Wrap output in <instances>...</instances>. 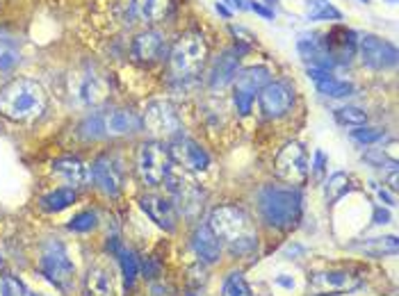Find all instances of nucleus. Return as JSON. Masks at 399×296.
Wrapping results in <instances>:
<instances>
[{"instance_id":"f257e3e1","label":"nucleus","mask_w":399,"mask_h":296,"mask_svg":"<svg viewBox=\"0 0 399 296\" xmlns=\"http://www.w3.org/2000/svg\"><path fill=\"white\" fill-rule=\"evenodd\" d=\"M48 107L46 89L30 78L9 80L0 87V114L14 124H30L37 121Z\"/></svg>"},{"instance_id":"f03ea898","label":"nucleus","mask_w":399,"mask_h":296,"mask_svg":"<svg viewBox=\"0 0 399 296\" xmlns=\"http://www.w3.org/2000/svg\"><path fill=\"white\" fill-rule=\"evenodd\" d=\"M258 212L272 228L290 230L301 221V191L294 185H267L258 191Z\"/></svg>"},{"instance_id":"7ed1b4c3","label":"nucleus","mask_w":399,"mask_h":296,"mask_svg":"<svg viewBox=\"0 0 399 296\" xmlns=\"http://www.w3.org/2000/svg\"><path fill=\"white\" fill-rule=\"evenodd\" d=\"M208 226L221 239V244L226 242L235 253H247L258 244V235H255L251 217L235 206H221L212 210Z\"/></svg>"},{"instance_id":"20e7f679","label":"nucleus","mask_w":399,"mask_h":296,"mask_svg":"<svg viewBox=\"0 0 399 296\" xmlns=\"http://www.w3.org/2000/svg\"><path fill=\"white\" fill-rule=\"evenodd\" d=\"M37 269L39 273L44 276V278L57 288L62 294H71L76 288V264L71 262L66 249L62 247L59 242H48L44 251H42V258L37 262Z\"/></svg>"},{"instance_id":"39448f33","label":"nucleus","mask_w":399,"mask_h":296,"mask_svg":"<svg viewBox=\"0 0 399 296\" xmlns=\"http://www.w3.org/2000/svg\"><path fill=\"white\" fill-rule=\"evenodd\" d=\"M206 57H208V46H206L203 35L185 32L178 37L176 44H173L171 53H169V64L176 76L187 78V76H194L203 66Z\"/></svg>"},{"instance_id":"423d86ee","label":"nucleus","mask_w":399,"mask_h":296,"mask_svg":"<svg viewBox=\"0 0 399 296\" xmlns=\"http://www.w3.org/2000/svg\"><path fill=\"white\" fill-rule=\"evenodd\" d=\"M137 171L139 178L151 187H158L167 180L171 171V158L169 150L160 141H146L139 146L137 153Z\"/></svg>"},{"instance_id":"0eeeda50","label":"nucleus","mask_w":399,"mask_h":296,"mask_svg":"<svg viewBox=\"0 0 399 296\" xmlns=\"http://www.w3.org/2000/svg\"><path fill=\"white\" fill-rule=\"evenodd\" d=\"M141 126L153 139H173L180 135V119L169 100H153L141 114Z\"/></svg>"},{"instance_id":"6e6552de","label":"nucleus","mask_w":399,"mask_h":296,"mask_svg":"<svg viewBox=\"0 0 399 296\" xmlns=\"http://www.w3.org/2000/svg\"><path fill=\"white\" fill-rule=\"evenodd\" d=\"M235 107H238L240 114L247 117L251 107H253V100L258 96V91L270 83V69L267 66H249V69H242L238 76H235Z\"/></svg>"},{"instance_id":"1a4fd4ad","label":"nucleus","mask_w":399,"mask_h":296,"mask_svg":"<svg viewBox=\"0 0 399 296\" xmlns=\"http://www.w3.org/2000/svg\"><path fill=\"white\" fill-rule=\"evenodd\" d=\"M274 171L281 180L292 182V185H299V182H303L311 173L308 153H306V148L301 144L290 141V144H285L279 150V155H276Z\"/></svg>"},{"instance_id":"9d476101","label":"nucleus","mask_w":399,"mask_h":296,"mask_svg":"<svg viewBox=\"0 0 399 296\" xmlns=\"http://www.w3.org/2000/svg\"><path fill=\"white\" fill-rule=\"evenodd\" d=\"M167 187L173 196V208H178L185 217H197V212L203 206V194L199 189V185L194 182L192 178H187L185 173H176V171H169L167 176Z\"/></svg>"},{"instance_id":"9b49d317","label":"nucleus","mask_w":399,"mask_h":296,"mask_svg":"<svg viewBox=\"0 0 399 296\" xmlns=\"http://www.w3.org/2000/svg\"><path fill=\"white\" fill-rule=\"evenodd\" d=\"M105 98V85L91 69L76 71L71 76V100L80 107H94Z\"/></svg>"},{"instance_id":"f8f14e48","label":"nucleus","mask_w":399,"mask_h":296,"mask_svg":"<svg viewBox=\"0 0 399 296\" xmlns=\"http://www.w3.org/2000/svg\"><path fill=\"white\" fill-rule=\"evenodd\" d=\"M358 53H361L363 64L374 71H386L397 64V48L376 35H365L358 39Z\"/></svg>"},{"instance_id":"ddd939ff","label":"nucleus","mask_w":399,"mask_h":296,"mask_svg":"<svg viewBox=\"0 0 399 296\" xmlns=\"http://www.w3.org/2000/svg\"><path fill=\"white\" fill-rule=\"evenodd\" d=\"M169 150V158L185 169V171H206L210 167V155L201 144H197L190 137H173Z\"/></svg>"},{"instance_id":"4468645a","label":"nucleus","mask_w":399,"mask_h":296,"mask_svg":"<svg viewBox=\"0 0 399 296\" xmlns=\"http://www.w3.org/2000/svg\"><path fill=\"white\" fill-rule=\"evenodd\" d=\"M322 50L333 59V64H347L358 50V39L352 30H347L342 25L331 28L329 32L322 35L320 39Z\"/></svg>"},{"instance_id":"2eb2a0df","label":"nucleus","mask_w":399,"mask_h":296,"mask_svg":"<svg viewBox=\"0 0 399 296\" xmlns=\"http://www.w3.org/2000/svg\"><path fill=\"white\" fill-rule=\"evenodd\" d=\"M91 178H94L96 187L108 196H119L124 189V167L112 155H100L91 165Z\"/></svg>"},{"instance_id":"dca6fc26","label":"nucleus","mask_w":399,"mask_h":296,"mask_svg":"<svg viewBox=\"0 0 399 296\" xmlns=\"http://www.w3.org/2000/svg\"><path fill=\"white\" fill-rule=\"evenodd\" d=\"M258 103L262 114L267 119H279L283 114H288V109L294 103L292 89L285 83H270L258 91Z\"/></svg>"},{"instance_id":"f3484780","label":"nucleus","mask_w":399,"mask_h":296,"mask_svg":"<svg viewBox=\"0 0 399 296\" xmlns=\"http://www.w3.org/2000/svg\"><path fill=\"white\" fill-rule=\"evenodd\" d=\"M311 285L315 292L320 294H337V292H354L356 288H361L358 276L345 269H329V271H317L313 273Z\"/></svg>"},{"instance_id":"a211bd4d","label":"nucleus","mask_w":399,"mask_h":296,"mask_svg":"<svg viewBox=\"0 0 399 296\" xmlns=\"http://www.w3.org/2000/svg\"><path fill=\"white\" fill-rule=\"evenodd\" d=\"M139 208L146 212V217L156 223L158 228L173 232L176 230V221H178V214L176 208H173V203L165 196H156V194H146V196L139 199Z\"/></svg>"},{"instance_id":"6ab92c4d","label":"nucleus","mask_w":399,"mask_h":296,"mask_svg":"<svg viewBox=\"0 0 399 296\" xmlns=\"http://www.w3.org/2000/svg\"><path fill=\"white\" fill-rule=\"evenodd\" d=\"M85 296H119L115 273L105 264H94L85 276Z\"/></svg>"},{"instance_id":"aec40b11","label":"nucleus","mask_w":399,"mask_h":296,"mask_svg":"<svg viewBox=\"0 0 399 296\" xmlns=\"http://www.w3.org/2000/svg\"><path fill=\"white\" fill-rule=\"evenodd\" d=\"M308 78L315 83L317 91H320V94L326 96V98H347V96H352L356 91L352 83L333 78L331 71H324V69L308 66Z\"/></svg>"},{"instance_id":"412c9836","label":"nucleus","mask_w":399,"mask_h":296,"mask_svg":"<svg viewBox=\"0 0 399 296\" xmlns=\"http://www.w3.org/2000/svg\"><path fill=\"white\" fill-rule=\"evenodd\" d=\"M238 73H240V50H224L210 71V87L212 89L229 87Z\"/></svg>"},{"instance_id":"4be33fe9","label":"nucleus","mask_w":399,"mask_h":296,"mask_svg":"<svg viewBox=\"0 0 399 296\" xmlns=\"http://www.w3.org/2000/svg\"><path fill=\"white\" fill-rule=\"evenodd\" d=\"M221 247H224L221 239L212 232L210 226H199L197 230H194V235H192V249H194V253H197L199 258L203 262H208V264L219 262Z\"/></svg>"},{"instance_id":"5701e85b","label":"nucleus","mask_w":399,"mask_h":296,"mask_svg":"<svg viewBox=\"0 0 399 296\" xmlns=\"http://www.w3.org/2000/svg\"><path fill=\"white\" fill-rule=\"evenodd\" d=\"M162 50H165V39L156 30H146L132 39V57L139 62H156L162 57Z\"/></svg>"},{"instance_id":"b1692460","label":"nucleus","mask_w":399,"mask_h":296,"mask_svg":"<svg viewBox=\"0 0 399 296\" xmlns=\"http://www.w3.org/2000/svg\"><path fill=\"white\" fill-rule=\"evenodd\" d=\"M141 128V117L132 109H112L105 114V132L110 137H121V135H132Z\"/></svg>"},{"instance_id":"393cba45","label":"nucleus","mask_w":399,"mask_h":296,"mask_svg":"<svg viewBox=\"0 0 399 296\" xmlns=\"http://www.w3.org/2000/svg\"><path fill=\"white\" fill-rule=\"evenodd\" d=\"M53 173L57 176H62L66 182H71L74 187L78 185H87L91 180V169L85 165L83 160L78 158H62V160H55L53 162Z\"/></svg>"},{"instance_id":"a878e982","label":"nucleus","mask_w":399,"mask_h":296,"mask_svg":"<svg viewBox=\"0 0 399 296\" xmlns=\"http://www.w3.org/2000/svg\"><path fill=\"white\" fill-rule=\"evenodd\" d=\"M21 62V48L7 28H0V73H9Z\"/></svg>"},{"instance_id":"bb28decb","label":"nucleus","mask_w":399,"mask_h":296,"mask_svg":"<svg viewBox=\"0 0 399 296\" xmlns=\"http://www.w3.org/2000/svg\"><path fill=\"white\" fill-rule=\"evenodd\" d=\"M169 0H132V12L144 23H158L169 12Z\"/></svg>"},{"instance_id":"cd10ccee","label":"nucleus","mask_w":399,"mask_h":296,"mask_svg":"<svg viewBox=\"0 0 399 296\" xmlns=\"http://www.w3.org/2000/svg\"><path fill=\"white\" fill-rule=\"evenodd\" d=\"M76 199H78V194H76L74 187H57V189H53V191L44 194L42 201H39V203H42V208H44L46 212H62V210H66V208L74 206Z\"/></svg>"},{"instance_id":"c85d7f7f","label":"nucleus","mask_w":399,"mask_h":296,"mask_svg":"<svg viewBox=\"0 0 399 296\" xmlns=\"http://www.w3.org/2000/svg\"><path fill=\"white\" fill-rule=\"evenodd\" d=\"M356 249L365 255H370V258H386V255L397 253V237L395 235H388V237H372L363 244H358Z\"/></svg>"},{"instance_id":"c756f323","label":"nucleus","mask_w":399,"mask_h":296,"mask_svg":"<svg viewBox=\"0 0 399 296\" xmlns=\"http://www.w3.org/2000/svg\"><path fill=\"white\" fill-rule=\"evenodd\" d=\"M349 191H352V178L342 171L333 173V176H329V180L324 182V196L329 206H335V203Z\"/></svg>"},{"instance_id":"7c9ffc66","label":"nucleus","mask_w":399,"mask_h":296,"mask_svg":"<svg viewBox=\"0 0 399 296\" xmlns=\"http://www.w3.org/2000/svg\"><path fill=\"white\" fill-rule=\"evenodd\" d=\"M306 14H308V21H342V12L329 0H311Z\"/></svg>"},{"instance_id":"2f4dec72","label":"nucleus","mask_w":399,"mask_h":296,"mask_svg":"<svg viewBox=\"0 0 399 296\" xmlns=\"http://www.w3.org/2000/svg\"><path fill=\"white\" fill-rule=\"evenodd\" d=\"M115 253H117V258H119L121 271H124V280H126V285L130 288V285L135 283L137 273H139V264H137L135 253L128 251L126 247H121V244H115Z\"/></svg>"},{"instance_id":"473e14b6","label":"nucleus","mask_w":399,"mask_h":296,"mask_svg":"<svg viewBox=\"0 0 399 296\" xmlns=\"http://www.w3.org/2000/svg\"><path fill=\"white\" fill-rule=\"evenodd\" d=\"M80 135H83L85 139L108 137V132H105V114H100V112H91L89 117H85V121L80 124Z\"/></svg>"},{"instance_id":"72a5a7b5","label":"nucleus","mask_w":399,"mask_h":296,"mask_svg":"<svg viewBox=\"0 0 399 296\" xmlns=\"http://www.w3.org/2000/svg\"><path fill=\"white\" fill-rule=\"evenodd\" d=\"M335 121L340 126H349V128H361V126H367V112H363L361 107H337L333 112Z\"/></svg>"},{"instance_id":"f704fd0d","label":"nucleus","mask_w":399,"mask_h":296,"mask_svg":"<svg viewBox=\"0 0 399 296\" xmlns=\"http://www.w3.org/2000/svg\"><path fill=\"white\" fill-rule=\"evenodd\" d=\"M221 296H253V290L249 288L247 278L240 271H233L226 276L221 288Z\"/></svg>"},{"instance_id":"c9c22d12","label":"nucleus","mask_w":399,"mask_h":296,"mask_svg":"<svg viewBox=\"0 0 399 296\" xmlns=\"http://www.w3.org/2000/svg\"><path fill=\"white\" fill-rule=\"evenodd\" d=\"M96 226H98V217H96V212H91V210L78 212L76 217L69 221V230H74V232H89Z\"/></svg>"},{"instance_id":"e433bc0d","label":"nucleus","mask_w":399,"mask_h":296,"mask_svg":"<svg viewBox=\"0 0 399 296\" xmlns=\"http://www.w3.org/2000/svg\"><path fill=\"white\" fill-rule=\"evenodd\" d=\"M386 137V132L381 128H367V126H361L352 130V139L358 141V144L363 146H370V144H376V141H381Z\"/></svg>"},{"instance_id":"4c0bfd02","label":"nucleus","mask_w":399,"mask_h":296,"mask_svg":"<svg viewBox=\"0 0 399 296\" xmlns=\"http://www.w3.org/2000/svg\"><path fill=\"white\" fill-rule=\"evenodd\" d=\"M5 296H28L25 285L16 278V276H7L5 278Z\"/></svg>"},{"instance_id":"58836bf2","label":"nucleus","mask_w":399,"mask_h":296,"mask_svg":"<svg viewBox=\"0 0 399 296\" xmlns=\"http://www.w3.org/2000/svg\"><path fill=\"white\" fill-rule=\"evenodd\" d=\"M311 169H313V176L317 180L324 176V171H326V155H324L322 150H315V162L311 165Z\"/></svg>"},{"instance_id":"ea45409f","label":"nucleus","mask_w":399,"mask_h":296,"mask_svg":"<svg viewBox=\"0 0 399 296\" xmlns=\"http://www.w3.org/2000/svg\"><path fill=\"white\" fill-rule=\"evenodd\" d=\"M247 7H251L255 14H260L262 18H267V21H270V18H274V12H272V9L265 7L262 3H255V0H251V3H249Z\"/></svg>"},{"instance_id":"a19ab883","label":"nucleus","mask_w":399,"mask_h":296,"mask_svg":"<svg viewBox=\"0 0 399 296\" xmlns=\"http://www.w3.org/2000/svg\"><path fill=\"white\" fill-rule=\"evenodd\" d=\"M374 223H376V226H381V223H391V212L376 206L374 208Z\"/></svg>"},{"instance_id":"79ce46f5","label":"nucleus","mask_w":399,"mask_h":296,"mask_svg":"<svg viewBox=\"0 0 399 296\" xmlns=\"http://www.w3.org/2000/svg\"><path fill=\"white\" fill-rule=\"evenodd\" d=\"M372 185H374V182H372ZM374 189H376V194H378V199H381V201L386 203V206H391V208H395V206H397V201H395L393 194H388L386 189H381L378 185H374Z\"/></svg>"},{"instance_id":"37998d69","label":"nucleus","mask_w":399,"mask_h":296,"mask_svg":"<svg viewBox=\"0 0 399 296\" xmlns=\"http://www.w3.org/2000/svg\"><path fill=\"white\" fill-rule=\"evenodd\" d=\"M226 5H231L233 9H247V0H224Z\"/></svg>"},{"instance_id":"c03bdc74","label":"nucleus","mask_w":399,"mask_h":296,"mask_svg":"<svg viewBox=\"0 0 399 296\" xmlns=\"http://www.w3.org/2000/svg\"><path fill=\"white\" fill-rule=\"evenodd\" d=\"M214 9H217V12H219L224 18H229V16H231V9H229L226 5H224V3H217V5H214Z\"/></svg>"},{"instance_id":"a18cd8bd","label":"nucleus","mask_w":399,"mask_h":296,"mask_svg":"<svg viewBox=\"0 0 399 296\" xmlns=\"http://www.w3.org/2000/svg\"><path fill=\"white\" fill-rule=\"evenodd\" d=\"M391 189L393 191L397 189V169H393V173H391Z\"/></svg>"},{"instance_id":"49530a36","label":"nucleus","mask_w":399,"mask_h":296,"mask_svg":"<svg viewBox=\"0 0 399 296\" xmlns=\"http://www.w3.org/2000/svg\"><path fill=\"white\" fill-rule=\"evenodd\" d=\"M0 296H5V280H0Z\"/></svg>"},{"instance_id":"de8ad7c7","label":"nucleus","mask_w":399,"mask_h":296,"mask_svg":"<svg viewBox=\"0 0 399 296\" xmlns=\"http://www.w3.org/2000/svg\"><path fill=\"white\" fill-rule=\"evenodd\" d=\"M28 296H42V294H35V292H30V290H28Z\"/></svg>"},{"instance_id":"09e8293b","label":"nucleus","mask_w":399,"mask_h":296,"mask_svg":"<svg viewBox=\"0 0 399 296\" xmlns=\"http://www.w3.org/2000/svg\"><path fill=\"white\" fill-rule=\"evenodd\" d=\"M315 296H333V294H315Z\"/></svg>"},{"instance_id":"8fccbe9b","label":"nucleus","mask_w":399,"mask_h":296,"mask_svg":"<svg viewBox=\"0 0 399 296\" xmlns=\"http://www.w3.org/2000/svg\"><path fill=\"white\" fill-rule=\"evenodd\" d=\"M363 3H370V0H363Z\"/></svg>"},{"instance_id":"3c124183","label":"nucleus","mask_w":399,"mask_h":296,"mask_svg":"<svg viewBox=\"0 0 399 296\" xmlns=\"http://www.w3.org/2000/svg\"><path fill=\"white\" fill-rule=\"evenodd\" d=\"M187 296H197V294H187Z\"/></svg>"},{"instance_id":"603ef678","label":"nucleus","mask_w":399,"mask_h":296,"mask_svg":"<svg viewBox=\"0 0 399 296\" xmlns=\"http://www.w3.org/2000/svg\"><path fill=\"white\" fill-rule=\"evenodd\" d=\"M391 3H397V0H391Z\"/></svg>"},{"instance_id":"864d4df0","label":"nucleus","mask_w":399,"mask_h":296,"mask_svg":"<svg viewBox=\"0 0 399 296\" xmlns=\"http://www.w3.org/2000/svg\"><path fill=\"white\" fill-rule=\"evenodd\" d=\"M0 262H3V258H0Z\"/></svg>"}]
</instances>
